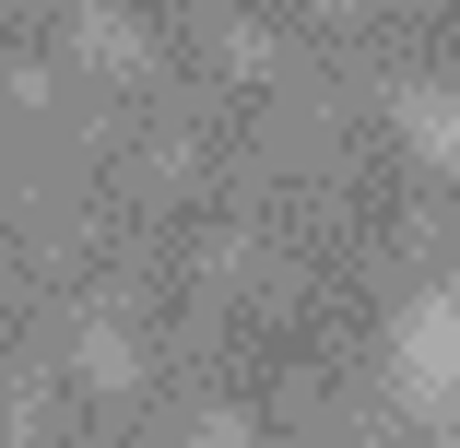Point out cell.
Instances as JSON below:
<instances>
[{"instance_id":"cell-1","label":"cell","mask_w":460,"mask_h":448,"mask_svg":"<svg viewBox=\"0 0 460 448\" xmlns=\"http://www.w3.org/2000/svg\"><path fill=\"white\" fill-rule=\"evenodd\" d=\"M390 378H402V401H413L425 425H460V295H448V284L402 307V330H390Z\"/></svg>"},{"instance_id":"cell-6","label":"cell","mask_w":460,"mask_h":448,"mask_svg":"<svg viewBox=\"0 0 460 448\" xmlns=\"http://www.w3.org/2000/svg\"><path fill=\"white\" fill-rule=\"evenodd\" d=\"M437 448H460V436H437Z\"/></svg>"},{"instance_id":"cell-4","label":"cell","mask_w":460,"mask_h":448,"mask_svg":"<svg viewBox=\"0 0 460 448\" xmlns=\"http://www.w3.org/2000/svg\"><path fill=\"white\" fill-rule=\"evenodd\" d=\"M130 366H142L130 330H119V319H83V378H95V390H130Z\"/></svg>"},{"instance_id":"cell-5","label":"cell","mask_w":460,"mask_h":448,"mask_svg":"<svg viewBox=\"0 0 460 448\" xmlns=\"http://www.w3.org/2000/svg\"><path fill=\"white\" fill-rule=\"evenodd\" d=\"M190 448H248V425H236V413H201V436H190Z\"/></svg>"},{"instance_id":"cell-2","label":"cell","mask_w":460,"mask_h":448,"mask_svg":"<svg viewBox=\"0 0 460 448\" xmlns=\"http://www.w3.org/2000/svg\"><path fill=\"white\" fill-rule=\"evenodd\" d=\"M402 142L425 165H460V95H437V83H402Z\"/></svg>"},{"instance_id":"cell-3","label":"cell","mask_w":460,"mask_h":448,"mask_svg":"<svg viewBox=\"0 0 460 448\" xmlns=\"http://www.w3.org/2000/svg\"><path fill=\"white\" fill-rule=\"evenodd\" d=\"M71 48L95 59V71H142V36H130V24L107 13V0H83V24H71Z\"/></svg>"}]
</instances>
